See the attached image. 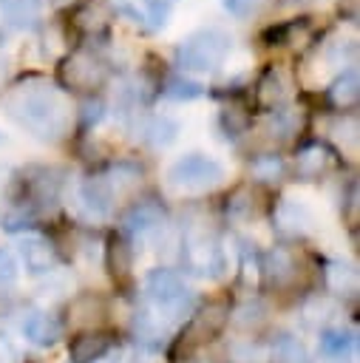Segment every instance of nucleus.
I'll return each mask as SVG.
<instances>
[{"label":"nucleus","mask_w":360,"mask_h":363,"mask_svg":"<svg viewBox=\"0 0 360 363\" xmlns=\"http://www.w3.org/2000/svg\"><path fill=\"white\" fill-rule=\"evenodd\" d=\"M6 113L43 142H57L71 128V105L60 88L45 79H26L3 99Z\"/></svg>","instance_id":"obj_1"},{"label":"nucleus","mask_w":360,"mask_h":363,"mask_svg":"<svg viewBox=\"0 0 360 363\" xmlns=\"http://www.w3.org/2000/svg\"><path fill=\"white\" fill-rule=\"evenodd\" d=\"M145 295L159 320H181L193 309V292L176 269L156 267L145 275Z\"/></svg>","instance_id":"obj_2"},{"label":"nucleus","mask_w":360,"mask_h":363,"mask_svg":"<svg viewBox=\"0 0 360 363\" xmlns=\"http://www.w3.org/2000/svg\"><path fill=\"white\" fill-rule=\"evenodd\" d=\"M232 48V37L221 28H198L176 48V65L181 71H215Z\"/></svg>","instance_id":"obj_3"},{"label":"nucleus","mask_w":360,"mask_h":363,"mask_svg":"<svg viewBox=\"0 0 360 363\" xmlns=\"http://www.w3.org/2000/svg\"><path fill=\"white\" fill-rule=\"evenodd\" d=\"M224 182V164L204 153H187L167 167V184L179 193H204Z\"/></svg>","instance_id":"obj_4"},{"label":"nucleus","mask_w":360,"mask_h":363,"mask_svg":"<svg viewBox=\"0 0 360 363\" xmlns=\"http://www.w3.org/2000/svg\"><path fill=\"white\" fill-rule=\"evenodd\" d=\"M184 264L190 272L201 275V278H218L221 269H224V255H221V247L213 235L207 233H193L187 235L184 241V252H181Z\"/></svg>","instance_id":"obj_5"},{"label":"nucleus","mask_w":360,"mask_h":363,"mask_svg":"<svg viewBox=\"0 0 360 363\" xmlns=\"http://www.w3.org/2000/svg\"><path fill=\"white\" fill-rule=\"evenodd\" d=\"M23 187H26L23 207H28V210L51 207V204H57L60 190H62V170H57V167H31V170H26Z\"/></svg>","instance_id":"obj_6"},{"label":"nucleus","mask_w":360,"mask_h":363,"mask_svg":"<svg viewBox=\"0 0 360 363\" xmlns=\"http://www.w3.org/2000/svg\"><path fill=\"white\" fill-rule=\"evenodd\" d=\"M60 79L68 85V88H79V91H91L96 85H102L105 79V68L96 57L85 54V51H77L71 57L62 60L60 65Z\"/></svg>","instance_id":"obj_7"},{"label":"nucleus","mask_w":360,"mask_h":363,"mask_svg":"<svg viewBox=\"0 0 360 363\" xmlns=\"http://www.w3.org/2000/svg\"><path fill=\"white\" fill-rule=\"evenodd\" d=\"M298 272H300V264H298V255L289 250V247H272L264 258H261V275H264V284L272 286V289H286L298 281Z\"/></svg>","instance_id":"obj_8"},{"label":"nucleus","mask_w":360,"mask_h":363,"mask_svg":"<svg viewBox=\"0 0 360 363\" xmlns=\"http://www.w3.org/2000/svg\"><path fill=\"white\" fill-rule=\"evenodd\" d=\"M65 312L68 315H65V323L62 326H71V329H79V332H91V329H99V323L105 320L108 303L96 292H82V295L71 298V303H68Z\"/></svg>","instance_id":"obj_9"},{"label":"nucleus","mask_w":360,"mask_h":363,"mask_svg":"<svg viewBox=\"0 0 360 363\" xmlns=\"http://www.w3.org/2000/svg\"><path fill=\"white\" fill-rule=\"evenodd\" d=\"M227 320H230V309H227L221 301H213V303L201 306V309L190 318V323H187V343H193V346L210 343V340L227 326Z\"/></svg>","instance_id":"obj_10"},{"label":"nucleus","mask_w":360,"mask_h":363,"mask_svg":"<svg viewBox=\"0 0 360 363\" xmlns=\"http://www.w3.org/2000/svg\"><path fill=\"white\" fill-rule=\"evenodd\" d=\"M116 346V337L105 329H91V332H79L74 335L71 346H68V357L71 363H96L102 354H108Z\"/></svg>","instance_id":"obj_11"},{"label":"nucleus","mask_w":360,"mask_h":363,"mask_svg":"<svg viewBox=\"0 0 360 363\" xmlns=\"http://www.w3.org/2000/svg\"><path fill=\"white\" fill-rule=\"evenodd\" d=\"M164 221V207L153 199L145 201H133L125 213H122V233L125 235H145L156 227H162Z\"/></svg>","instance_id":"obj_12"},{"label":"nucleus","mask_w":360,"mask_h":363,"mask_svg":"<svg viewBox=\"0 0 360 363\" xmlns=\"http://www.w3.org/2000/svg\"><path fill=\"white\" fill-rule=\"evenodd\" d=\"M62 320L51 312H31L26 320H23V337L31 343V346H40V349H51L62 340Z\"/></svg>","instance_id":"obj_13"},{"label":"nucleus","mask_w":360,"mask_h":363,"mask_svg":"<svg viewBox=\"0 0 360 363\" xmlns=\"http://www.w3.org/2000/svg\"><path fill=\"white\" fill-rule=\"evenodd\" d=\"M317 346H320L323 363H349V357H354V349H357V335L343 326H323Z\"/></svg>","instance_id":"obj_14"},{"label":"nucleus","mask_w":360,"mask_h":363,"mask_svg":"<svg viewBox=\"0 0 360 363\" xmlns=\"http://www.w3.org/2000/svg\"><path fill=\"white\" fill-rule=\"evenodd\" d=\"M20 258H23V267L31 272V275H45L54 269L57 264V252H54V244L43 235H23L20 244Z\"/></svg>","instance_id":"obj_15"},{"label":"nucleus","mask_w":360,"mask_h":363,"mask_svg":"<svg viewBox=\"0 0 360 363\" xmlns=\"http://www.w3.org/2000/svg\"><path fill=\"white\" fill-rule=\"evenodd\" d=\"M79 201L91 218H105V216H111L116 196H113L111 184L105 182V176H91L79 184Z\"/></svg>","instance_id":"obj_16"},{"label":"nucleus","mask_w":360,"mask_h":363,"mask_svg":"<svg viewBox=\"0 0 360 363\" xmlns=\"http://www.w3.org/2000/svg\"><path fill=\"white\" fill-rule=\"evenodd\" d=\"M329 167H332V153H329V147H323L320 142L303 145V147L298 150V156H295V173H298V179H303V182L320 179Z\"/></svg>","instance_id":"obj_17"},{"label":"nucleus","mask_w":360,"mask_h":363,"mask_svg":"<svg viewBox=\"0 0 360 363\" xmlns=\"http://www.w3.org/2000/svg\"><path fill=\"white\" fill-rule=\"evenodd\" d=\"M266 360L269 363H309L306 343L292 332H275L266 343Z\"/></svg>","instance_id":"obj_18"},{"label":"nucleus","mask_w":360,"mask_h":363,"mask_svg":"<svg viewBox=\"0 0 360 363\" xmlns=\"http://www.w3.org/2000/svg\"><path fill=\"white\" fill-rule=\"evenodd\" d=\"M105 267L108 272L116 278V281H125L133 269V250H130V241L116 233L108 238V247H105Z\"/></svg>","instance_id":"obj_19"},{"label":"nucleus","mask_w":360,"mask_h":363,"mask_svg":"<svg viewBox=\"0 0 360 363\" xmlns=\"http://www.w3.org/2000/svg\"><path fill=\"white\" fill-rule=\"evenodd\" d=\"M329 102L334 105V108H340V111H349V108H354L357 105V99H360V77H357V68H349V71H343L332 85H329Z\"/></svg>","instance_id":"obj_20"},{"label":"nucleus","mask_w":360,"mask_h":363,"mask_svg":"<svg viewBox=\"0 0 360 363\" xmlns=\"http://www.w3.org/2000/svg\"><path fill=\"white\" fill-rule=\"evenodd\" d=\"M323 284L334 295H351L357 289V269L346 261H326Z\"/></svg>","instance_id":"obj_21"},{"label":"nucleus","mask_w":360,"mask_h":363,"mask_svg":"<svg viewBox=\"0 0 360 363\" xmlns=\"http://www.w3.org/2000/svg\"><path fill=\"white\" fill-rule=\"evenodd\" d=\"M275 218H278V227H281V230L295 233V235H298V233H306L309 224H312V213H309V207L300 204V201H295V199H283V201L278 204Z\"/></svg>","instance_id":"obj_22"},{"label":"nucleus","mask_w":360,"mask_h":363,"mask_svg":"<svg viewBox=\"0 0 360 363\" xmlns=\"http://www.w3.org/2000/svg\"><path fill=\"white\" fill-rule=\"evenodd\" d=\"M255 213H258V196H255V190H252L249 184L235 187V190L230 193V199H227V218L235 221V224H244V221H249Z\"/></svg>","instance_id":"obj_23"},{"label":"nucleus","mask_w":360,"mask_h":363,"mask_svg":"<svg viewBox=\"0 0 360 363\" xmlns=\"http://www.w3.org/2000/svg\"><path fill=\"white\" fill-rule=\"evenodd\" d=\"M105 182L111 184V190H113L116 199L119 196H128L130 190H136L142 184V167L133 164V162H116L113 170L105 176Z\"/></svg>","instance_id":"obj_24"},{"label":"nucleus","mask_w":360,"mask_h":363,"mask_svg":"<svg viewBox=\"0 0 360 363\" xmlns=\"http://www.w3.org/2000/svg\"><path fill=\"white\" fill-rule=\"evenodd\" d=\"M0 17L11 28H26L37 17V3L34 0H0Z\"/></svg>","instance_id":"obj_25"},{"label":"nucleus","mask_w":360,"mask_h":363,"mask_svg":"<svg viewBox=\"0 0 360 363\" xmlns=\"http://www.w3.org/2000/svg\"><path fill=\"white\" fill-rule=\"evenodd\" d=\"M145 139L153 147H167V145H173L179 139V125L170 116H153L145 125Z\"/></svg>","instance_id":"obj_26"},{"label":"nucleus","mask_w":360,"mask_h":363,"mask_svg":"<svg viewBox=\"0 0 360 363\" xmlns=\"http://www.w3.org/2000/svg\"><path fill=\"white\" fill-rule=\"evenodd\" d=\"M162 94L170 96V99H181V102H190V99H198L204 94V88L196 82V79H187L181 74H170L162 85Z\"/></svg>","instance_id":"obj_27"},{"label":"nucleus","mask_w":360,"mask_h":363,"mask_svg":"<svg viewBox=\"0 0 360 363\" xmlns=\"http://www.w3.org/2000/svg\"><path fill=\"white\" fill-rule=\"evenodd\" d=\"M266 320V309H264V303L261 301H247V303H241V306H235L232 312H230V320L227 323H235L238 329H258L261 323Z\"/></svg>","instance_id":"obj_28"},{"label":"nucleus","mask_w":360,"mask_h":363,"mask_svg":"<svg viewBox=\"0 0 360 363\" xmlns=\"http://www.w3.org/2000/svg\"><path fill=\"white\" fill-rule=\"evenodd\" d=\"M286 94V85H283V74L278 68H269L261 79H258V102L261 105H278Z\"/></svg>","instance_id":"obj_29"},{"label":"nucleus","mask_w":360,"mask_h":363,"mask_svg":"<svg viewBox=\"0 0 360 363\" xmlns=\"http://www.w3.org/2000/svg\"><path fill=\"white\" fill-rule=\"evenodd\" d=\"M303 128V111L300 108H281L272 113V133L278 139H292Z\"/></svg>","instance_id":"obj_30"},{"label":"nucleus","mask_w":360,"mask_h":363,"mask_svg":"<svg viewBox=\"0 0 360 363\" xmlns=\"http://www.w3.org/2000/svg\"><path fill=\"white\" fill-rule=\"evenodd\" d=\"M230 360L232 363H264L266 360V343H258L252 337L235 340L230 346Z\"/></svg>","instance_id":"obj_31"},{"label":"nucleus","mask_w":360,"mask_h":363,"mask_svg":"<svg viewBox=\"0 0 360 363\" xmlns=\"http://www.w3.org/2000/svg\"><path fill=\"white\" fill-rule=\"evenodd\" d=\"M283 170H286V164L278 156H258L249 164V176L255 182H278L283 176Z\"/></svg>","instance_id":"obj_32"},{"label":"nucleus","mask_w":360,"mask_h":363,"mask_svg":"<svg viewBox=\"0 0 360 363\" xmlns=\"http://www.w3.org/2000/svg\"><path fill=\"white\" fill-rule=\"evenodd\" d=\"M354 54H357L354 40H332V43L326 45V60H329L332 65H346V62L354 60Z\"/></svg>","instance_id":"obj_33"},{"label":"nucleus","mask_w":360,"mask_h":363,"mask_svg":"<svg viewBox=\"0 0 360 363\" xmlns=\"http://www.w3.org/2000/svg\"><path fill=\"white\" fill-rule=\"evenodd\" d=\"M17 275H20V267H17L14 255L6 252V250H0V292L9 289V286H14L17 284Z\"/></svg>","instance_id":"obj_34"},{"label":"nucleus","mask_w":360,"mask_h":363,"mask_svg":"<svg viewBox=\"0 0 360 363\" xmlns=\"http://www.w3.org/2000/svg\"><path fill=\"white\" fill-rule=\"evenodd\" d=\"M261 0H224V9L232 14V17H249L255 9H258Z\"/></svg>","instance_id":"obj_35"},{"label":"nucleus","mask_w":360,"mask_h":363,"mask_svg":"<svg viewBox=\"0 0 360 363\" xmlns=\"http://www.w3.org/2000/svg\"><path fill=\"white\" fill-rule=\"evenodd\" d=\"M145 3H147L150 17H153L156 26H159V23H164V17H167V11H170V6H173L176 0H145Z\"/></svg>","instance_id":"obj_36"},{"label":"nucleus","mask_w":360,"mask_h":363,"mask_svg":"<svg viewBox=\"0 0 360 363\" xmlns=\"http://www.w3.org/2000/svg\"><path fill=\"white\" fill-rule=\"evenodd\" d=\"M102 108H105V105H102L99 99L85 102V105H82V125L91 128V122H99V119H102Z\"/></svg>","instance_id":"obj_37"},{"label":"nucleus","mask_w":360,"mask_h":363,"mask_svg":"<svg viewBox=\"0 0 360 363\" xmlns=\"http://www.w3.org/2000/svg\"><path fill=\"white\" fill-rule=\"evenodd\" d=\"M0 79H3V62H0Z\"/></svg>","instance_id":"obj_38"},{"label":"nucleus","mask_w":360,"mask_h":363,"mask_svg":"<svg viewBox=\"0 0 360 363\" xmlns=\"http://www.w3.org/2000/svg\"><path fill=\"white\" fill-rule=\"evenodd\" d=\"M289 3H295V0H289ZM298 3H300V0H298Z\"/></svg>","instance_id":"obj_39"},{"label":"nucleus","mask_w":360,"mask_h":363,"mask_svg":"<svg viewBox=\"0 0 360 363\" xmlns=\"http://www.w3.org/2000/svg\"><path fill=\"white\" fill-rule=\"evenodd\" d=\"M0 142H3V133H0Z\"/></svg>","instance_id":"obj_40"}]
</instances>
